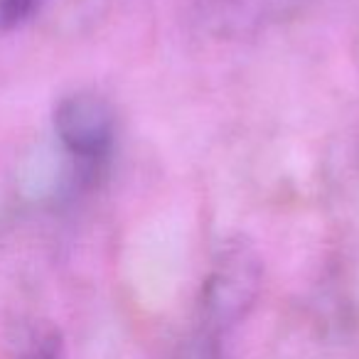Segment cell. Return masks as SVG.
I'll list each match as a JSON object with an SVG mask.
<instances>
[{
  "mask_svg": "<svg viewBox=\"0 0 359 359\" xmlns=\"http://www.w3.org/2000/svg\"><path fill=\"white\" fill-rule=\"evenodd\" d=\"M52 128L72 163V182L94 187L104 175L116 145V111L101 94L76 91L55 106Z\"/></svg>",
  "mask_w": 359,
  "mask_h": 359,
  "instance_id": "1",
  "label": "cell"
},
{
  "mask_svg": "<svg viewBox=\"0 0 359 359\" xmlns=\"http://www.w3.org/2000/svg\"><path fill=\"white\" fill-rule=\"evenodd\" d=\"M261 261L244 241L226 246L217 256L200 295L197 323L226 334L249 315L261 290Z\"/></svg>",
  "mask_w": 359,
  "mask_h": 359,
  "instance_id": "2",
  "label": "cell"
},
{
  "mask_svg": "<svg viewBox=\"0 0 359 359\" xmlns=\"http://www.w3.org/2000/svg\"><path fill=\"white\" fill-rule=\"evenodd\" d=\"M177 359H222V332L197 323L180 347Z\"/></svg>",
  "mask_w": 359,
  "mask_h": 359,
  "instance_id": "3",
  "label": "cell"
},
{
  "mask_svg": "<svg viewBox=\"0 0 359 359\" xmlns=\"http://www.w3.org/2000/svg\"><path fill=\"white\" fill-rule=\"evenodd\" d=\"M47 0H0V32H11L27 25L40 15Z\"/></svg>",
  "mask_w": 359,
  "mask_h": 359,
  "instance_id": "4",
  "label": "cell"
},
{
  "mask_svg": "<svg viewBox=\"0 0 359 359\" xmlns=\"http://www.w3.org/2000/svg\"><path fill=\"white\" fill-rule=\"evenodd\" d=\"M35 359H57V352H55V344H45V347L37 352Z\"/></svg>",
  "mask_w": 359,
  "mask_h": 359,
  "instance_id": "5",
  "label": "cell"
}]
</instances>
